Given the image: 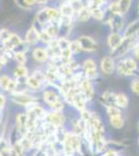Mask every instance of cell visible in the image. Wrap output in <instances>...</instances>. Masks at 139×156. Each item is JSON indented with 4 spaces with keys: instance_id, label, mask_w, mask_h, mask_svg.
<instances>
[{
    "instance_id": "1",
    "label": "cell",
    "mask_w": 139,
    "mask_h": 156,
    "mask_svg": "<svg viewBox=\"0 0 139 156\" xmlns=\"http://www.w3.org/2000/svg\"><path fill=\"white\" fill-rule=\"evenodd\" d=\"M139 45V36L132 37H123L122 44L117 47L115 50L111 51V56L114 59L122 58L125 56L128 52L133 51V49Z\"/></svg>"
},
{
    "instance_id": "2",
    "label": "cell",
    "mask_w": 139,
    "mask_h": 156,
    "mask_svg": "<svg viewBox=\"0 0 139 156\" xmlns=\"http://www.w3.org/2000/svg\"><path fill=\"white\" fill-rule=\"evenodd\" d=\"M136 71H138V64L134 57H126L116 62V72L120 76H134Z\"/></svg>"
},
{
    "instance_id": "3",
    "label": "cell",
    "mask_w": 139,
    "mask_h": 156,
    "mask_svg": "<svg viewBox=\"0 0 139 156\" xmlns=\"http://www.w3.org/2000/svg\"><path fill=\"white\" fill-rule=\"evenodd\" d=\"M9 99L16 106L23 107L26 109L30 105L34 104V103L39 102V99L36 96L31 92H25V93H14V94L9 95Z\"/></svg>"
},
{
    "instance_id": "4",
    "label": "cell",
    "mask_w": 139,
    "mask_h": 156,
    "mask_svg": "<svg viewBox=\"0 0 139 156\" xmlns=\"http://www.w3.org/2000/svg\"><path fill=\"white\" fill-rule=\"evenodd\" d=\"M60 99H64L60 95L59 90L54 87H48L42 92V100L48 107L52 106L54 103L59 101Z\"/></svg>"
},
{
    "instance_id": "5",
    "label": "cell",
    "mask_w": 139,
    "mask_h": 156,
    "mask_svg": "<svg viewBox=\"0 0 139 156\" xmlns=\"http://www.w3.org/2000/svg\"><path fill=\"white\" fill-rule=\"evenodd\" d=\"M82 70H83V73H84L85 78H87V79L90 80L92 82L95 81L99 76L98 65H97V62H96V60L92 58H87L83 62Z\"/></svg>"
},
{
    "instance_id": "6",
    "label": "cell",
    "mask_w": 139,
    "mask_h": 156,
    "mask_svg": "<svg viewBox=\"0 0 139 156\" xmlns=\"http://www.w3.org/2000/svg\"><path fill=\"white\" fill-rule=\"evenodd\" d=\"M45 121H48L49 123H51L53 126H55L57 129H59V128L65 127L67 117H65L64 112H54V110L48 109V114Z\"/></svg>"
},
{
    "instance_id": "7",
    "label": "cell",
    "mask_w": 139,
    "mask_h": 156,
    "mask_svg": "<svg viewBox=\"0 0 139 156\" xmlns=\"http://www.w3.org/2000/svg\"><path fill=\"white\" fill-rule=\"evenodd\" d=\"M101 72L104 75H112L116 71V62L115 59L111 55H106L101 59L100 62Z\"/></svg>"
},
{
    "instance_id": "8",
    "label": "cell",
    "mask_w": 139,
    "mask_h": 156,
    "mask_svg": "<svg viewBox=\"0 0 139 156\" xmlns=\"http://www.w3.org/2000/svg\"><path fill=\"white\" fill-rule=\"evenodd\" d=\"M80 87L83 93V95L85 96V98L88 100V102L93 101L96 98V90L95 87L92 85V82L90 80H88L87 78H84L81 82H80Z\"/></svg>"
},
{
    "instance_id": "9",
    "label": "cell",
    "mask_w": 139,
    "mask_h": 156,
    "mask_svg": "<svg viewBox=\"0 0 139 156\" xmlns=\"http://www.w3.org/2000/svg\"><path fill=\"white\" fill-rule=\"evenodd\" d=\"M78 42L80 44L82 51H86V52H93L97 50V43L92 37H88V36H81L78 37Z\"/></svg>"
},
{
    "instance_id": "10",
    "label": "cell",
    "mask_w": 139,
    "mask_h": 156,
    "mask_svg": "<svg viewBox=\"0 0 139 156\" xmlns=\"http://www.w3.org/2000/svg\"><path fill=\"white\" fill-rule=\"evenodd\" d=\"M87 103H88V100L85 98V96L83 95V93L81 90V92H79L78 94H76L75 96L73 97L70 106L74 107L76 110H78V112H82L83 109H86Z\"/></svg>"
},
{
    "instance_id": "11",
    "label": "cell",
    "mask_w": 139,
    "mask_h": 156,
    "mask_svg": "<svg viewBox=\"0 0 139 156\" xmlns=\"http://www.w3.org/2000/svg\"><path fill=\"white\" fill-rule=\"evenodd\" d=\"M125 15L123 14H114L112 16V18L110 19L109 24L110 28L112 31L111 32H120V30L123 29L125 26V19H123Z\"/></svg>"
},
{
    "instance_id": "12",
    "label": "cell",
    "mask_w": 139,
    "mask_h": 156,
    "mask_svg": "<svg viewBox=\"0 0 139 156\" xmlns=\"http://www.w3.org/2000/svg\"><path fill=\"white\" fill-rule=\"evenodd\" d=\"M115 95L116 93L112 92V90H105L102 94V96L99 98L100 103L103 105L105 108L109 107V106H116L115 105Z\"/></svg>"
},
{
    "instance_id": "13",
    "label": "cell",
    "mask_w": 139,
    "mask_h": 156,
    "mask_svg": "<svg viewBox=\"0 0 139 156\" xmlns=\"http://www.w3.org/2000/svg\"><path fill=\"white\" fill-rule=\"evenodd\" d=\"M123 40V36L120 34V32H111L107 39V45L109 47L110 51H113L122 44Z\"/></svg>"
},
{
    "instance_id": "14",
    "label": "cell",
    "mask_w": 139,
    "mask_h": 156,
    "mask_svg": "<svg viewBox=\"0 0 139 156\" xmlns=\"http://www.w3.org/2000/svg\"><path fill=\"white\" fill-rule=\"evenodd\" d=\"M123 37H132L139 36V18L134 20L123 29Z\"/></svg>"
},
{
    "instance_id": "15",
    "label": "cell",
    "mask_w": 139,
    "mask_h": 156,
    "mask_svg": "<svg viewBox=\"0 0 139 156\" xmlns=\"http://www.w3.org/2000/svg\"><path fill=\"white\" fill-rule=\"evenodd\" d=\"M32 57L36 62L44 64L49 59V54L47 52V49L44 48H35L32 52Z\"/></svg>"
},
{
    "instance_id": "16",
    "label": "cell",
    "mask_w": 139,
    "mask_h": 156,
    "mask_svg": "<svg viewBox=\"0 0 139 156\" xmlns=\"http://www.w3.org/2000/svg\"><path fill=\"white\" fill-rule=\"evenodd\" d=\"M26 43L29 46H33L40 41V34L37 32V30L34 28L33 26L30 27L26 34Z\"/></svg>"
},
{
    "instance_id": "17",
    "label": "cell",
    "mask_w": 139,
    "mask_h": 156,
    "mask_svg": "<svg viewBox=\"0 0 139 156\" xmlns=\"http://www.w3.org/2000/svg\"><path fill=\"white\" fill-rule=\"evenodd\" d=\"M23 42L21 39H20V37H18L17 34H12L11 37H9V40H6L5 42H3V48L6 49V50H12L14 48H16L19 44H21V43Z\"/></svg>"
},
{
    "instance_id": "18",
    "label": "cell",
    "mask_w": 139,
    "mask_h": 156,
    "mask_svg": "<svg viewBox=\"0 0 139 156\" xmlns=\"http://www.w3.org/2000/svg\"><path fill=\"white\" fill-rule=\"evenodd\" d=\"M115 105L120 109H125L129 105V98L125 93H116L115 95Z\"/></svg>"
},
{
    "instance_id": "19",
    "label": "cell",
    "mask_w": 139,
    "mask_h": 156,
    "mask_svg": "<svg viewBox=\"0 0 139 156\" xmlns=\"http://www.w3.org/2000/svg\"><path fill=\"white\" fill-rule=\"evenodd\" d=\"M125 148H126V146L120 144V142H116V140H107L105 152H106V151H108V150H111V151H114V152L120 154L122 151L125 150Z\"/></svg>"
},
{
    "instance_id": "20",
    "label": "cell",
    "mask_w": 139,
    "mask_h": 156,
    "mask_svg": "<svg viewBox=\"0 0 139 156\" xmlns=\"http://www.w3.org/2000/svg\"><path fill=\"white\" fill-rule=\"evenodd\" d=\"M28 76V69L25 66H20L19 65L14 69V78H16V79H25Z\"/></svg>"
},
{
    "instance_id": "21",
    "label": "cell",
    "mask_w": 139,
    "mask_h": 156,
    "mask_svg": "<svg viewBox=\"0 0 139 156\" xmlns=\"http://www.w3.org/2000/svg\"><path fill=\"white\" fill-rule=\"evenodd\" d=\"M74 9L71 5L70 2H64V4H61L60 6V16L67 17V18H72L73 15H74Z\"/></svg>"
},
{
    "instance_id": "22",
    "label": "cell",
    "mask_w": 139,
    "mask_h": 156,
    "mask_svg": "<svg viewBox=\"0 0 139 156\" xmlns=\"http://www.w3.org/2000/svg\"><path fill=\"white\" fill-rule=\"evenodd\" d=\"M90 17H92V11L89 9V7L85 6L77 12V18L80 22H86Z\"/></svg>"
},
{
    "instance_id": "23",
    "label": "cell",
    "mask_w": 139,
    "mask_h": 156,
    "mask_svg": "<svg viewBox=\"0 0 139 156\" xmlns=\"http://www.w3.org/2000/svg\"><path fill=\"white\" fill-rule=\"evenodd\" d=\"M109 123L111 127H113L114 129H122L125 125V119L123 115L120 117H114V118H109Z\"/></svg>"
},
{
    "instance_id": "24",
    "label": "cell",
    "mask_w": 139,
    "mask_h": 156,
    "mask_svg": "<svg viewBox=\"0 0 139 156\" xmlns=\"http://www.w3.org/2000/svg\"><path fill=\"white\" fill-rule=\"evenodd\" d=\"M36 20L40 22V24L41 25H46L47 24V26L49 25L50 23L49 22L51 21V19H50V17H49V14H48V11H47V9H43V11H41L37 14V16H36Z\"/></svg>"
},
{
    "instance_id": "25",
    "label": "cell",
    "mask_w": 139,
    "mask_h": 156,
    "mask_svg": "<svg viewBox=\"0 0 139 156\" xmlns=\"http://www.w3.org/2000/svg\"><path fill=\"white\" fill-rule=\"evenodd\" d=\"M105 109H106V115H107L108 118H114V117L123 115V109H120L117 106H109L105 108Z\"/></svg>"
},
{
    "instance_id": "26",
    "label": "cell",
    "mask_w": 139,
    "mask_h": 156,
    "mask_svg": "<svg viewBox=\"0 0 139 156\" xmlns=\"http://www.w3.org/2000/svg\"><path fill=\"white\" fill-rule=\"evenodd\" d=\"M118 7H120V14L126 15L129 12L131 7V3H132V0H117Z\"/></svg>"
},
{
    "instance_id": "27",
    "label": "cell",
    "mask_w": 139,
    "mask_h": 156,
    "mask_svg": "<svg viewBox=\"0 0 139 156\" xmlns=\"http://www.w3.org/2000/svg\"><path fill=\"white\" fill-rule=\"evenodd\" d=\"M12 78L9 77V75L4 74V75H1L0 76V89L3 93H6L7 90V87H9V83H11Z\"/></svg>"
},
{
    "instance_id": "28",
    "label": "cell",
    "mask_w": 139,
    "mask_h": 156,
    "mask_svg": "<svg viewBox=\"0 0 139 156\" xmlns=\"http://www.w3.org/2000/svg\"><path fill=\"white\" fill-rule=\"evenodd\" d=\"M105 12L106 9H103L102 7H98V9H95L92 11V17L98 20V21H103L105 17Z\"/></svg>"
},
{
    "instance_id": "29",
    "label": "cell",
    "mask_w": 139,
    "mask_h": 156,
    "mask_svg": "<svg viewBox=\"0 0 139 156\" xmlns=\"http://www.w3.org/2000/svg\"><path fill=\"white\" fill-rule=\"evenodd\" d=\"M57 43H58V47H59L60 51H64V50H67V49H70L71 48V41L67 40L65 37H59L57 40Z\"/></svg>"
},
{
    "instance_id": "30",
    "label": "cell",
    "mask_w": 139,
    "mask_h": 156,
    "mask_svg": "<svg viewBox=\"0 0 139 156\" xmlns=\"http://www.w3.org/2000/svg\"><path fill=\"white\" fill-rule=\"evenodd\" d=\"M28 46L29 45L27 44L26 41H23L21 43V44H19L18 46L16 47V48H14L12 50V53H25V52L28 50Z\"/></svg>"
},
{
    "instance_id": "31",
    "label": "cell",
    "mask_w": 139,
    "mask_h": 156,
    "mask_svg": "<svg viewBox=\"0 0 139 156\" xmlns=\"http://www.w3.org/2000/svg\"><path fill=\"white\" fill-rule=\"evenodd\" d=\"M71 51H72L73 55L74 54H78L82 51L81 47H80V44L78 42V40H74V41L71 42Z\"/></svg>"
},
{
    "instance_id": "32",
    "label": "cell",
    "mask_w": 139,
    "mask_h": 156,
    "mask_svg": "<svg viewBox=\"0 0 139 156\" xmlns=\"http://www.w3.org/2000/svg\"><path fill=\"white\" fill-rule=\"evenodd\" d=\"M131 90H132L133 94H135L136 96H139V78L135 77L131 81Z\"/></svg>"
},
{
    "instance_id": "33",
    "label": "cell",
    "mask_w": 139,
    "mask_h": 156,
    "mask_svg": "<svg viewBox=\"0 0 139 156\" xmlns=\"http://www.w3.org/2000/svg\"><path fill=\"white\" fill-rule=\"evenodd\" d=\"M14 58L18 62V65H20V66H24L27 62V58H26V56H25V53H15Z\"/></svg>"
},
{
    "instance_id": "34",
    "label": "cell",
    "mask_w": 139,
    "mask_h": 156,
    "mask_svg": "<svg viewBox=\"0 0 139 156\" xmlns=\"http://www.w3.org/2000/svg\"><path fill=\"white\" fill-rule=\"evenodd\" d=\"M40 40H41L42 42H44V43H46L47 45H49L50 43H51L53 40H52V37L48 34V32L46 31V30H44V31H42L41 34H40Z\"/></svg>"
},
{
    "instance_id": "35",
    "label": "cell",
    "mask_w": 139,
    "mask_h": 156,
    "mask_svg": "<svg viewBox=\"0 0 139 156\" xmlns=\"http://www.w3.org/2000/svg\"><path fill=\"white\" fill-rule=\"evenodd\" d=\"M12 32L9 31L7 29H1L0 30V41H2V43L5 42L6 40L9 39V37L12 36Z\"/></svg>"
},
{
    "instance_id": "36",
    "label": "cell",
    "mask_w": 139,
    "mask_h": 156,
    "mask_svg": "<svg viewBox=\"0 0 139 156\" xmlns=\"http://www.w3.org/2000/svg\"><path fill=\"white\" fill-rule=\"evenodd\" d=\"M7 103V96L4 93H0V110H4Z\"/></svg>"
},
{
    "instance_id": "37",
    "label": "cell",
    "mask_w": 139,
    "mask_h": 156,
    "mask_svg": "<svg viewBox=\"0 0 139 156\" xmlns=\"http://www.w3.org/2000/svg\"><path fill=\"white\" fill-rule=\"evenodd\" d=\"M37 1H39V0H23V4L26 6H31V5H33L34 3H36Z\"/></svg>"
},
{
    "instance_id": "38",
    "label": "cell",
    "mask_w": 139,
    "mask_h": 156,
    "mask_svg": "<svg viewBox=\"0 0 139 156\" xmlns=\"http://www.w3.org/2000/svg\"><path fill=\"white\" fill-rule=\"evenodd\" d=\"M133 54H134V57H135L136 59L139 60V45L138 46H136L135 48L133 49Z\"/></svg>"
},
{
    "instance_id": "39",
    "label": "cell",
    "mask_w": 139,
    "mask_h": 156,
    "mask_svg": "<svg viewBox=\"0 0 139 156\" xmlns=\"http://www.w3.org/2000/svg\"><path fill=\"white\" fill-rule=\"evenodd\" d=\"M136 12H137V15H139V1L137 3V7H136Z\"/></svg>"
},
{
    "instance_id": "40",
    "label": "cell",
    "mask_w": 139,
    "mask_h": 156,
    "mask_svg": "<svg viewBox=\"0 0 139 156\" xmlns=\"http://www.w3.org/2000/svg\"><path fill=\"white\" fill-rule=\"evenodd\" d=\"M100 156H106V154H105V153H103V154H101Z\"/></svg>"
},
{
    "instance_id": "41",
    "label": "cell",
    "mask_w": 139,
    "mask_h": 156,
    "mask_svg": "<svg viewBox=\"0 0 139 156\" xmlns=\"http://www.w3.org/2000/svg\"><path fill=\"white\" fill-rule=\"evenodd\" d=\"M138 146H139V138H138Z\"/></svg>"
},
{
    "instance_id": "42",
    "label": "cell",
    "mask_w": 139,
    "mask_h": 156,
    "mask_svg": "<svg viewBox=\"0 0 139 156\" xmlns=\"http://www.w3.org/2000/svg\"><path fill=\"white\" fill-rule=\"evenodd\" d=\"M117 156H122V155H120V154H118V155H117Z\"/></svg>"
}]
</instances>
